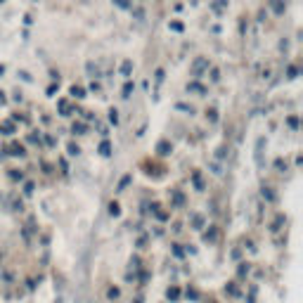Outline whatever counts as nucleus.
I'll return each mask as SVG.
<instances>
[{
    "label": "nucleus",
    "instance_id": "3",
    "mask_svg": "<svg viewBox=\"0 0 303 303\" xmlns=\"http://www.w3.org/2000/svg\"><path fill=\"white\" fill-rule=\"evenodd\" d=\"M204 67H209V62H206V59H199V62L194 64V71H199V69H204Z\"/></svg>",
    "mask_w": 303,
    "mask_h": 303
},
{
    "label": "nucleus",
    "instance_id": "5",
    "mask_svg": "<svg viewBox=\"0 0 303 303\" xmlns=\"http://www.w3.org/2000/svg\"><path fill=\"white\" fill-rule=\"evenodd\" d=\"M109 213H112V216H118V206L112 204V206H109Z\"/></svg>",
    "mask_w": 303,
    "mask_h": 303
},
{
    "label": "nucleus",
    "instance_id": "1",
    "mask_svg": "<svg viewBox=\"0 0 303 303\" xmlns=\"http://www.w3.org/2000/svg\"><path fill=\"white\" fill-rule=\"evenodd\" d=\"M130 69H133V64H130V62H124V64H121V74L128 76V74H130Z\"/></svg>",
    "mask_w": 303,
    "mask_h": 303
},
{
    "label": "nucleus",
    "instance_id": "7",
    "mask_svg": "<svg viewBox=\"0 0 303 303\" xmlns=\"http://www.w3.org/2000/svg\"><path fill=\"white\" fill-rule=\"evenodd\" d=\"M0 3H3V0H0Z\"/></svg>",
    "mask_w": 303,
    "mask_h": 303
},
{
    "label": "nucleus",
    "instance_id": "4",
    "mask_svg": "<svg viewBox=\"0 0 303 303\" xmlns=\"http://www.w3.org/2000/svg\"><path fill=\"white\" fill-rule=\"evenodd\" d=\"M130 93H133V86H130V83H126V88H124V97H130Z\"/></svg>",
    "mask_w": 303,
    "mask_h": 303
},
{
    "label": "nucleus",
    "instance_id": "2",
    "mask_svg": "<svg viewBox=\"0 0 303 303\" xmlns=\"http://www.w3.org/2000/svg\"><path fill=\"white\" fill-rule=\"evenodd\" d=\"M71 95H74V97H86V95H83V88H71Z\"/></svg>",
    "mask_w": 303,
    "mask_h": 303
},
{
    "label": "nucleus",
    "instance_id": "6",
    "mask_svg": "<svg viewBox=\"0 0 303 303\" xmlns=\"http://www.w3.org/2000/svg\"><path fill=\"white\" fill-rule=\"evenodd\" d=\"M116 5H118V7H128L130 3H128V0H116Z\"/></svg>",
    "mask_w": 303,
    "mask_h": 303
}]
</instances>
